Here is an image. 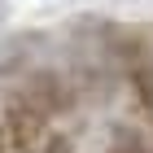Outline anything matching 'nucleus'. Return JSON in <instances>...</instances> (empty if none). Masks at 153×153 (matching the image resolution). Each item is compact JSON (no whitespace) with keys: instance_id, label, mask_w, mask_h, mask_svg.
I'll return each instance as SVG.
<instances>
[{"instance_id":"obj_1","label":"nucleus","mask_w":153,"mask_h":153,"mask_svg":"<svg viewBox=\"0 0 153 153\" xmlns=\"http://www.w3.org/2000/svg\"><path fill=\"white\" fill-rule=\"evenodd\" d=\"M70 105V92L61 88L57 74H35V79L26 83L22 92L9 96V105H4V131H9V144L13 149H39L48 144L53 136V118L61 109Z\"/></svg>"},{"instance_id":"obj_2","label":"nucleus","mask_w":153,"mask_h":153,"mask_svg":"<svg viewBox=\"0 0 153 153\" xmlns=\"http://www.w3.org/2000/svg\"><path fill=\"white\" fill-rule=\"evenodd\" d=\"M114 61L123 66L136 109L144 114V123H153V48L131 31H114Z\"/></svg>"},{"instance_id":"obj_3","label":"nucleus","mask_w":153,"mask_h":153,"mask_svg":"<svg viewBox=\"0 0 153 153\" xmlns=\"http://www.w3.org/2000/svg\"><path fill=\"white\" fill-rule=\"evenodd\" d=\"M109 153H153V149L140 140V136H118V144H114Z\"/></svg>"},{"instance_id":"obj_4","label":"nucleus","mask_w":153,"mask_h":153,"mask_svg":"<svg viewBox=\"0 0 153 153\" xmlns=\"http://www.w3.org/2000/svg\"><path fill=\"white\" fill-rule=\"evenodd\" d=\"M44 153H79V149H74V140H70V136L53 131V136H48V144H44Z\"/></svg>"},{"instance_id":"obj_5","label":"nucleus","mask_w":153,"mask_h":153,"mask_svg":"<svg viewBox=\"0 0 153 153\" xmlns=\"http://www.w3.org/2000/svg\"><path fill=\"white\" fill-rule=\"evenodd\" d=\"M0 153H9V131H4V123H0Z\"/></svg>"}]
</instances>
